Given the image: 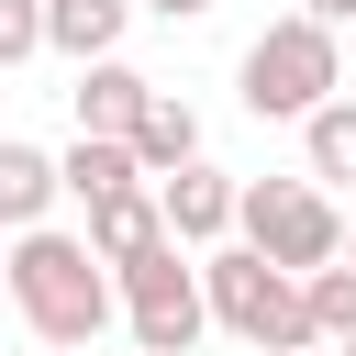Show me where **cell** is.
<instances>
[{"label":"cell","instance_id":"6da1fadb","mask_svg":"<svg viewBox=\"0 0 356 356\" xmlns=\"http://www.w3.org/2000/svg\"><path fill=\"white\" fill-rule=\"evenodd\" d=\"M0 278H11L22 323H33L56 356H89V345H100V323H111V278H100V256H89L78 234H56V222L11 234V245H0Z\"/></svg>","mask_w":356,"mask_h":356},{"label":"cell","instance_id":"7a4b0ae2","mask_svg":"<svg viewBox=\"0 0 356 356\" xmlns=\"http://www.w3.org/2000/svg\"><path fill=\"white\" fill-rule=\"evenodd\" d=\"M234 78H245V111H256V122H312L323 100H345V44L289 11V22H267V33L245 44Z\"/></svg>","mask_w":356,"mask_h":356},{"label":"cell","instance_id":"3957f363","mask_svg":"<svg viewBox=\"0 0 356 356\" xmlns=\"http://www.w3.org/2000/svg\"><path fill=\"white\" fill-rule=\"evenodd\" d=\"M234 245L267 256L278 278H312V267L345 256V211H334L312 178H245V189H234Z\"/></svg>","mask_w":356,"mask_h":356},{"label":"cell","instance_id":"277c9868","mask_svg":"<svg viewBox=\"0 0 356 356\" xmlns=\"http://www.w3.org/2000/svg\"><path fill=\"white\" fill-rule=\"evenodd\" d=\"M200 312L222 334H245L256 356H312V323H300V278H278L267 256L245 245H211L200 256Z\"/></svg>","mask_w":356,"mask_h":356},{"label":"cell","instance_id":"5b68a950","mask_svg":"<svg viewBox=\"0 0 356 356\" xmlns=\"http://www.w3.org/2000/svg\"><path fill=\"white\" fill-rule=\"evenodd\" d=\"M111 312L134 323V356H189V345L211 334V312H200V267H189L178 245H156L145 267H122V278H111Z\"/></svg>","mask_w":356,"mask_h":356},{"label":"cell","instance_id":"8992f818","mask_svg":"<svg viewBox=\"0 0 356 356\" xmlns=\"http://www.w3.org/2000/svg\"><path fill=\"white\" fill-rule=\"evenodd\" d=\"M156 222H167V245H178V256H189V245H222V234H234V178L189 156L178 178H156Z\"/></svg>","mask_w":356,"mask_h":356},{"label":"cell","instance_id":"52a82bcc","mask_svg":"<svg viewBox=\"0 0 356 356\" xmlns=\"http://www.w3.org/2000/svg\"><path fill=\"white\" fill-rule=\"evenodd\" d=\"M89 256H100V278H122V267H145L156 245H167V222H156V189L134 178V189H111V200H89V234H78Z\"/></svg>","mask_w":356,"mask_h":356},{"label":"cell","instance_id":"ba28073f","mask_svg":"<svg viewBox=\"0 0 356 356\" xmlns=\"http://www.w3.org/2000/svg\"><path fill=\"white\" fill-rule=\"evenodd\" d=\"M122 156H134V178L156 189V178H178L189 156H200V111L178 100V89H156L145 111H134V134H122Z\"/></svg>","mask_w":356,"mask_h":356},{"label":"cell","instance_id":"9c48e42d","mask_svg":"<svg viewBox=\"0 0 356 356\" xmlns=\"http://www.w3.org/2000/svg\"><path fill=\"white\" fill-rule=\"evenodd\" d=\"M67 100H78V134H89V145H122V134H134V111L156 100V78H134L122 56H100V67H78V89H67Z\"/></svg>","mask_w":356,"mask_h":356},{"label":"cell","instance_id":"30bf717a","mask_svg":"<svg viewBox=\"0 0 356 356\" xmlns=\"http://www.w3.org/2000/svg\"><path fill=\"white\" fill-rule=\"evenodd\" d=\"M44 211H56V156L0 134V245H11V234H33Z\"/></svg>","mask_w":356,"mask_h":356},{"label":"cell","instance_id":"8fae6325","mask_svg":"<svg viewBox=\"0 0 356 356\" xmlns=\"http://www.w3.org/2000/svg\"><path fill=\"white\" fill-rule=\"evenodd\" d=\"M111 189H134V156H122V145H89V134H78V145L56 156V200H78V211H89V200H111Z\"/></svg>","mask_w":356,"mask_h":356},{"label":"cell","instance_id":"7c38bea8","mask_svg":"<svg viewBox=\"0 0 356 356\" xmlns=\"http://www.w3.org/2000/svg\"><path fill=\"white\" fill-rule=\"evenodd\" d=\"M300 178L323 189V178H356V100H323L312 122H300Z\"/></svg>","mask_w":356,"mask_h":356},{"label":"cell","instance_id":"4fadbf2b","mask_svg":"<svg viewBox=\"0 0 356 356\" xmlns=\"http://www.w3.org/2000/svg\"><path fill=\"white\" fill-rule=\"evenodd\" d=\"M300 323H312V345H356V267H312L300 278Z\"/></svg>","mask_w":356,"mask_h":356},{"label":"cell","instance_id":"5bb4252c","mask_svg":"<svg viewBox=\"0 0 356 356\" xmlns=\"http://www.w3.org/2000/svg\"><path fill=\"white\" fill-rule=\"evenodd\" d=\"M22 56H44V0H0V78Z\"/></svg>","mask_w":356,"mask_h":356},{"label":"cell","instance_id":"9a60e30c","mask_svg":"<svg viewBox=\"0 0 356 356\" xmlns=\"http://www.w3.org/2000/svg\"><path fill=\"white\" fill-rule=\"evenodd\" d=\"M300 22H323V33H345V22H356V0H300Z\"/></svg>","mask_w":356,"mask_h":356},{"label":"cell","instance_id":"2e32d148","mask_svg":"<svg viewBox=\"0 0 356 356\" xmlns=\"http://www.w3.org/2000/svg\"><path fill=\"white\" fill-rule=\"evenodd\" d=\"M145 11H167V22H200V11H211V0H145Z\"/></svg>","mask_w":356,"mask_h":356},{"label":"cell","instance_id":"e0dca14e","mask_svg":"<svg viewBox=\"0 0 356 356\" xmlns=\"http://www.w3.org/2000/svg\"><path fill=\"white\" fill-rule=\"evenodd\" d=\"M334 267H356V234H345V256H334Z\"/></svg>","mask_w":356,"mask_h":356},{"label":"cell","instance_id":"ac0fdd59","mask_svg":"<svg viewBox=\"0 0 356 356\" xmlns=\"http://www.w3.org/2000/svg\"><path fill=\"white\" fill-rule=\"evenodd\" d=\"M100 11H134V0H100Z\"/></svg>","mask_w":356,"mask_h":356},{"label":"cell","instance_id":"d6986e66","mask_svg":"<svg viewBox=\"0 0 356 356\" xmlns=\"http://www.w3.org/2000/svg\"><path fill=\"white\" fill-rule=\"evenodd\" d=\"M334 356H356V345H334Z\"/></svg>","mask_w":356,"mask_h":356}]
</instances>
